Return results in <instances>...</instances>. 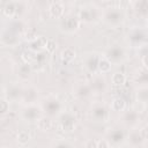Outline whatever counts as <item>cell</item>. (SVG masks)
<instances>
[{"instance_id": "obj_6", "label": "cell", "mask_w": 148, "mask_h": 148, "mask_svg": "<svg viewBox=\"0 0 148 148\" xmlns=\"http://www.w3.org/2000/svg\"><path fill=\"white\" fill-rule=\"evenodd\" d=\"M111 82L113 86H117V87H121L125 84L126 82V75L123 73V72H116L112 74L111 76Z\"/></svg>"}, {"instance_id": "obj_1", "label": "cell", "mask_w": 148, "mask_h": 148, "mask_svg": "<svg viewBox=\"0 0 148 148\" xmlns=\"http://www.w3.org/2000/svg\"><path fill=\"white\" fill-rule=\"evenodd\" d=\"M64 12H65V7L62 5L61 1H53L50 7H49V13L52 17H56V18H59L64 15Z\"/></svg>"}, {"instance_id": "obj_16", "label": "cell", "mask_w": 148, "mask_h": 148, "mask_svg": "<svg viewBox=\"0 0 148 148\" xmlns=\"http://www.w3.org/2000/svg\"><path fill=\"white\" fill-rule=\"evenodd\" d=\"M86 147H88V148H91V147L97 148V141H92V140H90V141H88V142L86 143Z\"/></svg>"}, {"instance_id": "obj_4", "label": "cell", "mask_w": 148, "mask_h": 148, "mask_svg": "<svg viewBox=\"0 0 148 148\" xmlns=\"http://www.w3.org/2000/svg\"><path fill=\"white\" fill-rule=\"evenodd\" d=\"M126 108V102L123 97H114L112 101H111V110L114 111V112H121L124 111Z\"/></svg>"}, {"instance_id": "obj_17", "label": "cell", "mask_w": 148, "mask_h": 148, "mask_svg": "<svg viewBox=\"0 0 148 148\" xmlns=\"http://www.w3.org/2000/svg\"><path fill=\"white\" fill-rule=\"evenodd\" d=\"M101 1H103V2H108V1H110V0H101Z\"/></svg>"}, {"instance_id": "obj_9", "label": "cell", "mask_w": 148, "mask_h": 148, "mask_svg": "<svg viewBox=\"0 0 148 148\" xmlns=\"http://www.w3.org/2000/svg\"><path fill=\"white\" fill-rule=\"evenodd\" d=\"M16 140H17V142L20 143V145H27L28 142H29V140H30V134L28 133V132H25V131H21V132H18L17 133V135H16Z\"/></svg>"}, {"instance_id": "obj_13", "label": "cell", "mask_w": 148, "mask_h": 148, "mask_svg": "<svg viewBox=\"0 0 148 148\" xmlns=\"http://www.w3.org/2000/svg\"><path fill=\"white\" fill-rule=\"evenodd\" d=\"M9 111V102L5 98H0V114H6Z\"/></svg>"}, {"instance_id": "obj_15", "label": "cell", "mask_w": 148, "mask_h": 148, "mask_svg": "<svg viewBox=\"0 0 148 148\" xmlns=\"http://www.w3.org/2000/svg\"><path fill=\"white\" fill-rule=\"evenodd\" d=\"M111 146V143L110 142H108L106 140H98L97 141V148H108V147H110Z\"/></svg>"}, {"instance_id": "obj_3", "label": "cell", "mask_w": 148, "mask_h": 148, "mask_svg": "<svg viewBox=\"0 0 148 148\" xmlns=\"http://www.w3.org/2000/svg\"><path fill=\"white\" fill-rule=\"evenodd\" d=\"M76 57V52L71 49V47H66L61 51V54H60V58H61V61L64 64H69L72 62Z\"/></svg>"}, {"instance_id": "obj_7", "label": "cell", "mask_w": 148, "mask_h": 148, "mask_svg": "<svg viewBox=\"0 0 148 148\" xmlns=\"http://www.w3.org/2000/svg\"><path fill=\"white\" fill-rule=\"evenodd\" d=\"M111 61L108 58H99L98 62H97V68L101 73H108L111 71Z\"/></svg>"}, {"instance_id": "obj_11", "label": "cell", "mask_w": 148, "mask_h": 148, "mask_svg": "<svg viewBox=\"0 0 148 148\" xmlns=\"http://www.w3.org/2000/svg\"><path fill=\"white\" fill-rule=\"evenodd\" d=\"M37 37H38V35H37V32H36V30L32 29V28L25 30V32H24V39L28 40V42H32V40L36 39Z\"/></svg>"}, {"instance_id": "obj_14", "label": "cell", "mask_w": 148, "mask_h": 148, "mask_svg": "<svg viewBox=\"0 0 148 148\" xmlns=\"http://www.w3.org/2000/svg\"><path fill=\"white\" fill-rule=\"evenodd\" d=\"M45 50L49 53H53L57 50V43L53 39H47L46 40V44H45Z\"/></svg>"}, {"instance_id": "obj_2", "label": "cell", "mask_w": 148, "mask_h": 148, "mask_svg": "<svg viewBox=\"0 0 148 148\" xmlns=\"http://www.w3.org/2000/svg\"><path fill=\"white\" fill-rule=\"evenodd\" d=\"M79 24H80V22L74 17H65L62 20L61 27L66 31H74L79 28Z\"/></svg>"}, {"instance_id": "obj_8", "label": "cell", "mask_w": 148, "mask_h": 148, "mask_svg": "<svg viewBox=\"0 0 148 148\" xmlns=\"http://www.w3.org/2000/svg\"><path fill=\"white\" fill-rule=\"evenodd\" d=\"M37 126L40 131H50L52 128V120L49 117H40L37 119Z\"/></svg>"}, {"instance_id": "obj_10", "label": "cell", "mask_w": 148, "mask_h": 148, "mask_svg": "<svg viewBox=\"0 0 148 148\" xmlns=\"http://www.w3.org/2000/svg\"><path fill=\"white\" fill-rule=\"evenodd\" d=\"M15 13H16V7H15L14 2H8L3 8V14L7 17H13Z\"/></svg>"}, {"instance_id": "obj_5", "label": "cell", "mask_w": 148, "mask_h": 148, "mask_svg": "<svg viewBox=\"0 0 148 148\" xmlns=\"http://www.w3.org/2000/svg\"><path fill=\"white\" fill-rule=\"evenodd\" d=\"M46 38L43 36H38L36 39H34L32 42H30V49L31 51H40L43 49H45V44H46Z\"/></svg>"}, {"instance_id": "obj_12", "label": "cell", "mask_w": 148, "mask_h": 148, "mask_svg": "<svg viewBox=\"0 0 148 148\" xmlns=\"http://www.w3.org/2000/svg\"><path fill=\"white\" fill-rule=\"evenodd\" d=\"M22 59H23V61H24L25 64H30V62H32V61L35 60V56H34V53H32L31 50L24 51V52L22 53Z\"/></svg>"}]
</instances>
